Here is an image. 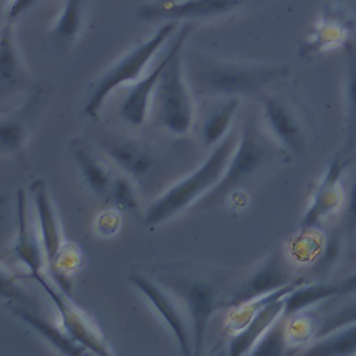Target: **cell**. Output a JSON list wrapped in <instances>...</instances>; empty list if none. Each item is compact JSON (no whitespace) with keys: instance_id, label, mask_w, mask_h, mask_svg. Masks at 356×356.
Returning a JSON list of instances; mask_svg holds the SVG:
<instances>
[{"instance_id":"cell-1","label":"cell","mask_w":356,"mask_h":356,"mask_svg":"<svg viewBox=\"0 0 356 356\" xmlns=\"http://www.w3.org/2000/svg\"><path fill=\"white\" fill-rule=\"evenodd\" d=\"M149 274L182 305L192 330L193 355H199L204 346L206 332L214 312L224 306L221 284L210 273L178 264L156 267Z\"/></svg>"},{"instance_id":"cell-2","label":"cell","mask_w":356,"mask_h":356,"mask_svg":"<svg viewBox=\"0 0 356 356\" xmlns=\"http://www.w3.org/2000/svg\"><path fill=\"white\" fill-rule=\"evenodd\" d=\"M193 25L185 22L168 47V60L161 72L152 100V111L157 125L172 135H186L193 124L195 107L192 88L184 68L182 49Z\"/></svg>"},{"instance_id":"cell-3","label":"cell","mask_w":356,"mask_h":356,"mask_svg":"<svg viewBox=\"0 0 356 356\" xmlns=\"http://www.w3.org/2000/svg\"><path fill=\"white\" fill-rule=\"evenodd\" d=\"M238 140L239 132L232 128L192 174L167 189L147 207L143 224L154 228L203 199L222 178Z\"/></svg>"},{"instance_id":"cell-4","label":"cell","mask_w":356,"mask_h":356,"mask_svg":"<svg viewBox=\"0 0 356 356\" xmlns=\"http://www.w3.org/2000/svg\"><path fill=\"white\" fill-rule=\"evenodd\" d=\"M286 74V65L196 58L191 63L186 78L191 88L200 95L239 97L256 95Z\"/></svg>"},{"instance_id":"cell-5","label":"cell","mask_w":356,"mask_h":356,"mask_svg":"<svg viewBox=\"0 0 356 356\" xmlns=\"http://www.w3.org/2000/svg\"><path fill=\"white\" fill-rule=\"evenodd\" d=\"M175 28V21H165L147 39L139 42L117 63L97 76L88 86L82 114L89 120L97 118L107 96L121 85L136 82L145 68L149 65L150 60L174 33Z\"/></svg>"},{"instance_id":"cell-6","label":"cell","mask_w":356,"mask_h":356,"mask_svg":"<svg viewBox=\"0 0 356 356\" xmlns=\"http://www.w3.org/2000/svg\"><path fill=\"white\" fill-rule=\"evenodd\" d=\"M273 147L253 121H246L239 132L238 145L220 182L202 199L203 207L222 203L246 179L252 178L273 156Z\"/></svg>"},{"instance_id":"cell-7","label":"cell","mask_w":356,"mask_h":356,"mask_svg":"<svg viewBox=\"0 0 356 356\" xmlns=\"http://www.w3.org/2000/svg\"><path fill=\"white\" fill-rule=\"evenodd\" d=\"M31 278H33L49 296L57 310L60 325L72 341L81 345L88 353L103 356L114 353L104 334L92 320L89 313H86L76 303H74L68 293L63 292L54 284L49 282L43 273H38Z\"/></svg>"},{"instance_id":"cell-8","label":"cell","mask_w":356,"mask_h":356,"mask_svg":"<svg viewBox=\"0 0 356 356\" xmlns=\"http://www.w3.org/2000/svg\"><path fill=\"white\" fill-rule=\"evenodd\" d=\"M129 282L143 295L165 327L174 337L177 346L182 355H193L192 330L188 316L181 307L179 300L163 286L153 275L140 271H131Z\"/></svg>"},{"instance_id":"cell-9","label":"cell","mask_w":356,"mask_h":356,"mask_svg":"<svg viewBox=\"0 0 356 356\" xmlns=\"http://www.w3.org/2000/svg\"><path fill=\"white\" fill-rule=\"evenodd\" d=\"M346 163L342 156L328 161L317 181L310 203L300 220L302 231L316 229L345 207L346 193L343 189V171Z\"/></svg>"},{"instance_id":"cell-10","label":"cell","mask_w":356,"mask_h":356,"mask_svg":"<svg viewBox=\"0 0 356 356\" xmlns=\"http://www.w3.org/2000/svg\"><path fill=\"white\" fill-rule=\"evenodd\" d=\"M248 0H159L146 3L136 11L143 21H186L229 14Z\"/></svg>"},{"instance_id":"cell-11","label":"cell","mask_w":356,"mask_h":356,"mask_svg":"<svg viewBox=\"0 0 356 356\" xmlns=\"http://www.w3.org/2000/svg\"><path fill=\"white\" fill-rule=\"evenodd\" d=\"M293 280L289 260L281 250L273 252L227 299L224 307H234L271 293Z\"/></svg>"},{"instance_id":"cell-12","label":"cell","mask_w":356,"mask_h":356,"mask_svg":"<svg viewBox=\"0 0 356 356\" xmlns=\"http://www.w3.org/2000/svg\"><path fill=\"white\" fill-rule=\"evenodd\" d=\"M260 100L264 120L278 143L295 157L305 156L307 149L306 131L296 110L274 95H264Z\"/></svg>"},{"instance_id":"cell-13","label":"cell","mask_w":356,"mask_h":356,"mask_svg":"<svg viewBox=\"0 0 356 356\" xmlns=\"http://www.w3.org/2000/svg\"><path fill=\"white\" fill-rule=\"evenodd\" d=\"M15 220L17 235L13 253L21 264L29 271V277L43 273L46 256L40 239L39 229L35 228L29 211V197L25 189L19 188L15 197Z\"/></svg>"},{"instance_id":"cell-14","label":"cell","mask_w":356,"mask_h":356,"mask_svg":"<svg viewBox=\"0 0 356 356\" xmlns=\"http://www.w3.org/2000/svg\"><path fill=\"white\" fill-rule=\"evenodd\" d=\"M99 147L132 179H142L154 168V154L145 145L118 135H102Z\"/></svg>"},{"instance_id":"cell-15","label":"cell","mask_w":356,"mask_h":356,"mask_svg":"<svg viewBox=\"0 0 356 356\" xmlns=\"http://www.w3.org/2000/svg\"><path fill=\"white\" fill-rule=\"evenodd\" d=\"M33 85L17 47L13 22L6 21L0 44V97L6 102L22 90L33 89Z\"/></svg>"},{"instance_id":"cell-16","label":"cell","mask_w":356,"mask_h":356,"mask_svg":"<svg viewBox=\"0 0 356 356\" xmlns=\"http://www.w3.org/2000/svg\"><path fill=\"white\" fill-rule=\"evenodd\" d=\"M43 100V90H35L19 108L13 111L8 117L3 115L0 128L3 153L21 154L35 122L39 118Z\"/></svg>"},{"instance_id":"cell-17","label":"cell","mask_w":356,"mask_h":356,"mask_svg":"<svg viewBox=\"0 0 356 356\" xmlns=\"http://www.w3.org/2000/svg\"><path fill=\"white\" fill-rule=\"evenodd\" d=\"M31 195L35 206V214L38 221V229L40 234L46 264L56 256L61 245L64 243L61 224L53 199L49 193L47 184L44 179H35L31 186Z\"/></svg>"},{"instance_id":"cell-18","label":"cell","mask_w":356,"mask_h":356,"mask_svg":"<svg viewBox=\"0 0 356 356\" xmlns=\"http://www.w3.org/2000/svg\"><path fill=\"white\" fill-rule=\"evenodd\" d=\"M167 60H168V51L156 67H153L143 78L138 79L128 89L120 107V115L128 125L136 128L145 122L149 107L154 96L156 86L167 64Z\"/></svg>"},{"instance_id":"cell-19","label":"cell","mask_w":356,"mask_h":356,"mask_svg":"<svg viewBox=\"0 0 356 356\" xmlns=\"http://www.w3.org/2000/svg\"><path fill=\"white\" fill-rule=\"evenodd\" d=\"M285 298H278L263 306L256 316L236 334H232L228 342V355H250L254 345L267 332V330L284 316Z\"/></svg>"},{"instance_id":"cell-20","label":"cell","mask_w":356,"mask_h":356,"mask_svg":"<svg viewBox=\"0 0 356 356\" xmlns=\"http://www.w3.org/2000/svg\"><path fill=\"white\" fill-rule=\"evenodd\" d=\"M8 310L18 317L21 321L28 324L32 330H35L42 338H44L53 348H56L63 355L76 356L88 353L81 345L70 338V335L63 330V327H57L54 323L43 317L38 310L32 306L24 305H7Z\"/></svg>"},{"instance_id":"cell-21","label":"cell","mask_w":356,"mask_h":356,"mask_svg":"<svg viewBox=\"0 0 356 356\" xmlns=\"http://www.w3.org/2000/svg\"><path fill=\"white\" fill-rule=\"evenodd\" d=\"M70 150L78 164L85 185L93 193L99 196H107L110 184L113 181L107 165L100 159H97L79 138H75L70 142Z\"/></svg>"},{"instance_id":"cell-22","label":"cell","mask_w":356,"mask_h":356,"mask_svg":"<svg viewBox=\"0 0 356 356\" xmlns=\"http://www.w3.org/2000/svg\"><path fill=\"white\" fill-rule=\"evenodd\" d=\"M345 50V140L342 152H356V44L346 42Z\"/></svg>"},{"instance_id":"cell-23","label":"cell","mask_w":356,"mask_h":356,"mask_svg":"<svg viewBox=\"0 0 356 356\" xmlns=\"http://www.w3.org/2000/svg\"><path fill=\"white\" fill-rule=\"evenodd\" d=\"M335 298H339L338 282L328 284V282L307 281L296 286L291 293L286 295L284 316L289 317L296 313L306 312L321 302L335 299Z\"/></svg>"},{"instance_id":"cell-24","label":"cell","mask_w":356,"mask_h":356,"mask_svg":"<svg viewBox=\"0 0 356 356\" xmlns=\"http://www.w3.org/2000/svg\"><path fill=\"white\" fill-rule=\"evenodd\" d=\"M89 0H63L58 15L51 25L53 40L63 47L71 44L79 35Z\"/></svg>"},{"instance_id":"cell-25","label":"cell","mask_w":356,"mask_h":356,"mask_svg":"<svg viewBox=\"0 0 356 356\" xmlns=\"http://www.w3.org/2000/svg\"><path fill=\"white\" fill-rule=\"evenodd\" d=\"M83 263L85 254L81 248L74 242L64 241L56 256L46 264V267L51 278H54V285L63 292L71 295L72 277Z\"/></svg>"},{"instance_id":"cell-26","label":"cell","mask_w":356,"mask_h":356,"mask_svg":"<svg viewBox=\"0 0 356 356\" xmlns=\"http://www.w3.org/2000/svg\"><path fill=\"white\" fill-rule=\"evenodd\" d=\"M239 107V97H228L224 103L214 107L203 121L202 140L206 147L217 146L234 128L232 122Z\"/></svg>"},{"instance_id":"cell-27","label":"cell","mask_w":356,"mask_h":356,"mask_svg":"<svg viewBox=\"0 0 356 356\" xmlns=\"http://www.w3.org/2000/svg\"><path fill=\"white\" fill-rule=\"evenodd\" d=\"M302 353L317 356L356 355V321L342 325L324 337L316 338L302 350Z\"/></svg>"},{"instance_id":"cell-28","label":"cell","mask_w":356,"mask_h":356,"mask_svg":"<svg viewBox=\"0 0 356 356\" xmlns=\"http://www.w3.org/2000/svg\"><path fill=\"white\" fill-rule=\"evenodd\" d=\"M345 26L343 21L335 19L332 15H324L323 19L316 25L310 39L305 44L306 53L317 51L323 47H330L341 43H346L345 40Z\"/></svg>"},{"instance_id":"cell-29","label":"cell","mask_w":356,"mask_h":356,"mask_svg":"<svg viewBox=\"0 0 356 356\" xmlns=\"http://www.w3.org/2000/svg\"><path fill=\"white\" fill-rule=\"evenodd\" d=\"M289 341L286 335V318L282 316L277 320L267 332L254 345L250 355L259 356H280L289 352Z\"/></svg>"},{"instance_id":"cell-30","label":"cell","mask_w":356,"mask_h":356,"mask_svg":"<svg viewBox=\"0 0 356 356\" xmlns=\"http://www.w3.org/2000/svg\"><path fill=\"white\" fill-rule=\"evenodd\" d=\"M106 197L118 211L135 213L139 209V199L134 186V179L127 174L113 178Z\"/></svg>"},{"instance_id":"cell-31","label":"cell","mask_w":356,"mask_h":356,"mask_svg":"<svg viewBox=\"0 0 356 356\" xmlns=\"http://www.w3.org/2000/svg\"><path fill=\"white\" fill-rule=\"evenodd\" d=\"M286 318V335L291 346H307L316 339L317 327L309 310L296 313Z\"/></svg>"},{"instance_id":"cell-32","label":"cell","mask_w":356,"mask_h":356,"mask_svg":"<svg viewBox=\"0 0 356 356\" xmlns=\"http://www.w3.org/2000/svg\"><path fill=\"white\" fill-rule=\"evenodd\" d=\"M356 321V298L352 299L350 302H346L337 307L334 312H331L328 316H325L317 327V334L316 338L324 337L337 328L346 325L349 323Z\"/></svg>"},{"instance_id":"cell-33","label":"cell","mask_w":356,"mask_h":356,"mask_svg":"<svg viewBox=\"0 0 356 356\" xmlns=\"http://www.w3.org/2000/svg\"><path fill=\"white\" fill-rule=\"evenodd\" d=\"M345 234L348 241L352 242L356 238V178L353 179L349 192L346 193V202H345Z\"/></svg>"},{"instance_id":"cell-34","label":"cell","mask_w":356,"mask_h":356,"mask_svg":"<svg viewBox=\"0 0 356 356\" xmlns=\"http://www.w3.org/2000/svg\"><path fill=\"white\" fill-rule=\"evenodd\" d=\"M120 228V217L113 210H107L106 213L100 214L97 218V231L102 235L110 236L114 235Z\"/></svg>"},{"instance_id":"cell-35","label":"cell","mask_w":356,"mask_h":356,"mask_svg":"<svg viewBox=\"0 0 356 356\" xmlns=\"http://www.w3.org/2000/svg\"><path fill=\"white\" fill-rule=\"evenodd\" d=\"M38 1L39 0H8L4 7V18L7 19V22H13Z\"/></svg>"},{"instance_id":"cell-36","label":"cell","mask_w":356,"mask_h":356,"mask_svg":"<svg viewBox=\"0 0 356 356\" xmlns=\"http://www.w3.org/2000/svg\"><path fill=\"white\" fill-rule=\"evenodd\" d=\"M338 285H339V296H345L356 292V270L348 277H345L341 282H338Z\"/></svg>"},{"instance_id":"cell-37","label":"cell","mask_w":356,"mask_h":356,"mask_svg":"<svg viewBox=\"0 0 356 356\" xmlns=\"http://www.w3.org/2000/svg\"><path fill=\"white\" fill-rule=\"evenodd\" d=\"M349 257L353 260V261H356V238H355V241L352 242V245H350V253H349Z\"/></svg>"}]
</instances>
